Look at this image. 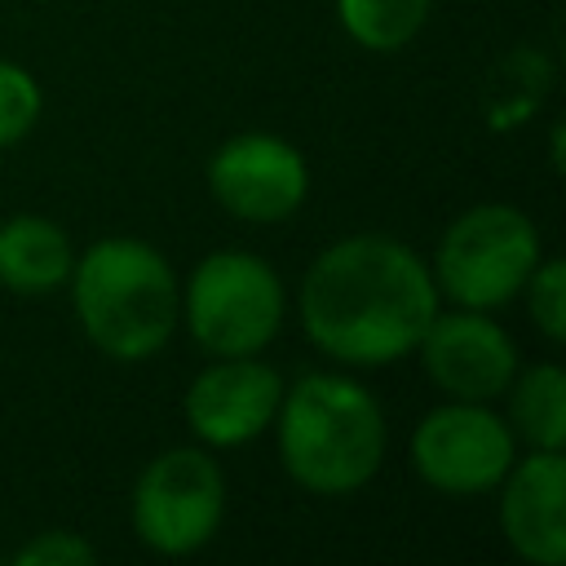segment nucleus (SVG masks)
<instances>
[{"label": "nucleus", "mask_w": 566, "mask_h": 566, "mask_svg": "<svg viewBox=\"0 0 566 566\" xmlns=\"http://www.w3.org/2000/svg\"><path fill=\"white\" fill-rule=\"evenodd\" d=\"M305 336L345 367H385L416 354L442 296L429 261L394 234H345L301 279Z\"/></svg>", "instance_id": "obj_1"}, {"label": "nucleus", "mask_w": 566, "mask_h": 566, "mask_svg": "<svg viewBox=\"0 0 566 566\" xmlns=\"http://www.w3.org/2000/svg\"><path fill=\"white\" fill-rule=\"evenodd\" d=\"M270 429L287 478L310 495H354L376 478L389 447L380 398L340 371H310L283 385Z\"/></svg>", "instance_id": "obj_2"}, {"label": "nucleus", "mask_w": 566, "mask_h": 566, "mask_svg": "<svg viewBox=\"0 0 566 566\" xmlns=\"http://www.w3.org/2000/svg\"><path fill=\"white\" fill-rule=\"evenodd\" d=\"M66 283L88 345L115 363L164 354L181 323V283L168 256L137 234H106L75 252Z\"/></svg>", "instance_id": "obj_3"}, {"label": "nucleus", "mask_w": 566, "mask_h": 566, "mask_svg": "<svg viewBox=\"0 0 566 566\" xmlns=\"http://www.w3.org/2000/svg\"><path fill=\"white\" fill-rule=\"evenodd\" d=\"M544 256L539 226L513 203H473L438 239L429 274L442 301L464 310L509 305Z\"/></svg>", "instance_id": "obj_4"}, {"label": "nucleus", "mask_w": 566, "mask_h": 566, "mask_svg": "<svg viewBox=\"0 0 566 566\" xmlns=\"http://www.w3.org/2000/svg\"><path fill=\"white\" fill-rule=\"evenodd\" d=\"M287 292L270 261L252 252H212L181 283V323L212 354H261L283 327Z\"/></svg>", "instance_id": "obj_5"}, {"label": "nucleus", "mask_w": 566, "mask_h": 566, "mask_svg": "<svg viewBox=\"0 0 566 566\" xmlns=\"http://www.w3.org/2000/svg\"><path fill=\"white\" fill-rule=\"evenodd\" d=\"M137 539L159 557L199 553L226 517V473L203 447L159 451L133 486L128 504Z\"/></svg>", "instance_id": "obj_6"}, {"label": "nucleus", "mask_w": 566, "mask_h": 566, "mask_svg": "<svg viewBox=\"0 0 566 566\" xmlns=\"http://www.w3.org/2000/svg\"><path fill=\"white\" fill-rule=\"evenodd\" d=\"M407 455L424 486L442 495H486L517 460V438L491 402L447 398L416 420Z\"/></svg>", "instance_id": "obj_7"}, {"label": "nucleus", "mask_w": 566, "mask_h": 566, "mask_svg": "<svg viewBox=\"0 0 566 566\" xmlns=\"http://www.w3.org/2000/svg\"><path fill=\"white\" fill-rule=\"evenodd\" d=\"M208 190L230 217L274 226L305 203L310 164L279 133H234L208 159Z\"/></svg>", "instance_id": "obj_8"}, {"label": "nucleus", "mask_w": 566, "mask_h": 566, "mask_svg": "<svg viewBox=\"0 0 566 566\" xmlns=\"http://www.w3.org/2000/svg\"><path fill=\"white\" fill-rule=\"evenodd\" d=\"M416 354H420L424 376L447 398H460V402L504 398V389L517 371L513 336L486 310H464V305H451V310L438 305Z\"/></svg>", "instance_id": "obj_9"}, {"label": "nucleus", "mask_w": 566, "mask_h": 566, "mask_svg": "<svg viewBox=\"0 0 566 566\" xmlns=\"http://www.w3.org/2000/svg\"><path fill=\"white\" fill-rule=\"evenodd\" d=\"M283 402V376L256 358V354H230L212 358L181 398L190 433L221 451V447H243L261 438L274 424V411Z\"/></svg>", "instance_id": "obj_10"}, {"label": "nucleus", "mask_w": 566, "mask_h": 566, "mask_svg": "<svg viewBox=\"0 0 566 566\" xmlns=\"http://www.w3.org/2000/svg\"><path fill=\"white\" fill-rule=\"evenodd\" d=\"M500 531L531 566L566 562V455L531 447L500 478Z\"/></svg>", "instance_id": "obj_11"}, {"label": "nucleus", "mask_w": 566, "mask_h": 566, "mask_svg": "<svg viewBox=\"0 0 566 566\" xmlns=\"http://www.w3.org/2000/svg\"><path fill=\"white\" fill-rule=\"evenodd\" d=\"M75 265V243L71 234L40 217V212H18L0 221V287L13 296H49L66 287Z\"/></svg>", "instance_id": "obj_12"}, {"label": "nucleus", "mask_w": 566, "mask_h": 566, "mask_svg": "<svg viewBox=\"0 0 566 566\" xmlns=\"http://www.w3.org/2000/svg\"><path fill=\"white\" fill-rule=\"evenodd\" d=\"M504 398H509L504 420H509L517 442L539 447V451L566 447V371L557 363L517 367Z\"/></svg>", "instance_id": "obj_13"}, {"label": "nucleus", "mask_w": 566, "mask_h": 566, "mask_svg": "<svg viewBox=\"0 0 566 566\" xmlns=\"http://www.w3.org/2000/svg\"><path fill=\"white\" fill-rule=\"evenodd\" d=\"M429 9L433 0H336L340 31L371 53L407 49L424 31Z\"/></svg>", "instance_id": "obj_14"}, {"label": "nucleus", "mask_w": 566, "mask_h": 566, "mask_svg": "<svg viewBox=\"0 0 566 566\" xmlns=\"http://www.w3.org/2000/svg\"><path fill=\"white\" fill-rule=\"evenodd\" d=\"M40 106H44V93H40L35 75L22 62L0 57V150L18 146L35 128Z\"/></svg>", "instance_id": "obj_15"}, {"label": "nucleus", "mask_w": 566, "mask_h": 566, "mask_svg": "<svg viewBox=\"0 0 566 566\" xmlns=\"http://www.w3.org/2000/svg\"><path fill=\"white\" fill-rule=\"evenodd\" d=\"M526 292V310H531V323L557 345L566 340V261L562 256H539L531 279L522 283Z\"/></svg>", "instance_id": "obj_16"}, {"label": "nucleus", "mask_w": 566, "mask_h": 566, "mask_svg": "<svg viewBox=\"0 0 566 566\" xmlns=\"http://www.w3.org/2000/svg\"><path fill=\"white\" fill-rule=\"evenodd\" d=\"M97 548L80 531H40L13 553V566H93Z\"/></svg>", "instance_id": "obj_17"}]
</instances>
